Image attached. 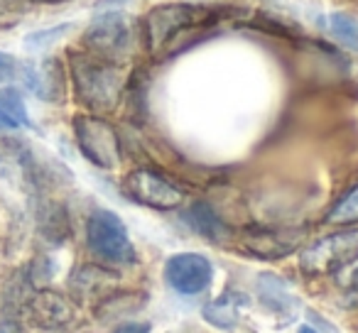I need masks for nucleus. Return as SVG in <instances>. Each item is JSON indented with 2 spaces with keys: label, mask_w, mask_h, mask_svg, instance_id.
Here are the masks:
<instances>
[{
  "label": "nucleus",
  "mask_w": 358,
  "mask_h": 333,
  "mask_svg": "<svg viewBox=\"0 0 358 333\" xmlns=\"http://www.w3.org/2000/svg\"><path fill=\"white\" fill-rule=\"evenodd\" d=\"M69 81L74 96L91 113H110L120 103L125 89L123 64L101 59L91 52L69 54Z\"/></svg>",
  "instance_id": "f257e3e1"
},
{
  "label": "nucleus",
  "mask_w": 358,
  "mask_h": 333,
  "mask_svg": "<svg viewBox=\"0 0 358 333\" xmlns=\"http://www.w3.org/2000/svg\"><path fill=\"white\" fill-rule=\"evenodd\" d=\"M86 248L96 260L110 267H130L138 262V250L115 211L94 209L86 219Z\"/></svg>",
  "instance_id": "f03ea898"
},
{
  "label": "nucleus",
  "mask_w": 358,
  "mask_h": 333,
  "mask_svg": "<svg viewBox=\"0 0 358 333\" xmlns=\"http://www.w3.org/2000/svg\"><path fill=\"white\" fill-rule=\"evenodd\" d=\"M214 20V10L194 3H162V6L150 8L143 20V37L145 45L152 54H159L179 32L201 27Z\"/></svg>",
  "instance_id": "7ed1b4c3"
},
{
  "label": "nucleus",
  "mask_w": 358,
  "mask_h": 333,
  "mask_svg": "<svg viewBox=\"0 0 358 333\" xmlns=\"http://www.w3.org/2000/svg\"><path fill=\"white\" fill-rule=\"evenodd\" d=\"M71 133L81 157L96 170L113 172L123 162V145L120 135L106 118L96 113H79L71 120Z\"/></svg>",
  "instance_id": "20e7f679"
},
{
  "label": "nucleus",
  "mask_w": 358,
  "mask_h": 333,
  "mask_svg": "<svg viewBox=\"0 0 358 333\" xmlns=\"http://www.w3.org/2000/svg\"><path fill=\"white\" fill-rule=\"evenodd\" d=\"M84 50L101 59L123 64L135 50L133 25L123 13L106 10L96 15L84 30Z\"/></svg>",
  "instance_id": "39448f33"
},
{
  "label": "nucleus",
  "mask_w": 358,
  "mask_h": 333,
  "mask_svg": "<svg viewBox=\"0 0 358 333\" xmlns=\"http://www.w3.org/2000/svg\"><path fill=\"white\" fill-rule=\"evenodd\" d=\"M358 260V228H346L314 240L299 255V267L307 274H336Z\"/></svg>",
  "instance_id": "423d86ee"
},
{
  "label": "nucleus",
  "mask_w": 358,
  "mask_h": 333,
  "mask_svg": "<svg viewBox=\"0 0 358 333\" xmlns=\"http://www.w3.org/2000/svg\"><path fill=\"white\" fill-rule=\"evenodd\" d=\"M20 313L32 328L64 331L76 321V302L69 294H62L52 287H40L22 302Z\"/></svg>",
  "instance_id": "0eeeda50"
},
{
  "label": "nucleus",
  "mask_w": 358,
  "mask_h": 333,
  "mask_svg": "<svg viewBox=\"0 0 358 333\" xmlns=\"http://www.w3.org/2000/svg\"><path fill=\"white\" fill-rule=\"evenodd\" d=\"M214 262L204 253H177L164 262V282L179 297H199L214 284Z\"/></svg>",
  "instance_id": "6e6552de"
},
{
  "label": "nucleus",
  "mask_w": 358,
  "mask_h": 333,
  "mask_svg": "<svg viewBox=\"0 0 358 333\" xmlns=\"http://www.w3.org/2000/svg\"><path fill=\"white\" fill-rule=\"evenodd\" d=\"M123 191L140 206L155 211H174L185 204V191L150 170H133L123 179Z\"/></svg>",
  "instance_id": "1a4fd4ad"
},
{
  "label": "nucleus",
  "mask_w": 358,
  "mask_h": 333,
  "mask_svg": "<svg viewBox=\"0 0 358 333\" xmlns=\"http://www.w3.org/2000/svg\"><path fill=\"white\" fill-rule=\"evenodd\" d=\"M17 79L35 98L45 103H64L66 98V69L59 59L47 57L40 61H20Z\"/></svg>",
  "instance_id": "9d476101"
},
{
  "label": "nucleus",
  "mask_w": 358,
  "mask_h": 333,
  "mask_svg": "<svg viewBox=\"0 0 358 333\" xmlns=\"http://www.w3.org/2000/svg\"><path fill=\"white\" fill-rule=\"evenodd\" d=\"M120 277L115 269L106 267V265H79L71 269L66 287H69V297L74 302H103L113 292H118Z\"/></svg>",
  "instance_id": "9b49d317"
},
{
  "label": "nucleus",
  "mask_w": 358,
  "mask_h": 333,
  "mask_svg": "<svg viewBox=\"0 0 358 333\" xmlns=\"http://www.w3.org/2000/svg\"><path fill=\"white\" fill-rule=\"evenodd\" d=\"M255 294H258L260 306L282 323L294 321L299 309H302L299 299L294 297L292 287L285 279H280L278 274H270V272L258 274L255 277Z\"/></svg>",
  "instance_id": "f8f14e48"
},
{
  "label": "nucleus",
  "mask_w": 358,
  "mask_h": 333,
  "mask_svg": "<svg viewBox=\"0 0 358 333\" xmlns=\"http://www.w3.org/2000/svg\"><path fill=\"white\" fill-rule=\"evenodd\" d=\"M35 223H37V230H40L42 240H47V243L55 245V248L64 245L71 235L69 211H66L59 201L47 199V196H37Z\"/></svg>",
  "instance_id": "ddd939ff"
},
{
  "label": "nucleus",
  "mask_w": 358,
  "mask_h": 333,
  "mask_svg": "<svg viewBox=\"0 0 358 333\" xmlns=\"http://www.w3.org/2000/svg\"><path fill=\"white\" fill-rule=\"evenodd\" d=\"M182 221H185L196 235H201V238H206V240H214V243L216 240H224L226 233H229V228H226V223L219 219V214H216L209 204H204V201H196V204L187 206V209L182 211Z\"/></svg>",
  "instance_id": "4468645a"
},
{
  "label": "nucleus",
  "mask_w": 358,
  "mask_h": 333,
  "mask_svg": "<svg viewBox=\"0 0 358 333\" xmlns=\"http://www.w3.org/2000/svg\"><path fill=\"white\" fill-rule=\"evenodd\" d=\"M32 128L30 110L15 86H0V130Z\"/></svg>",
  "instance_id": "2eb2a0df"
},
{
  "label": "nucleus",
  "mask_w": 358,
  "mask_h": 333,
  "mask_svg": "<svg viewBox=\"0 0 358 333\" xmlns=\"http://www.w3.org/2000/svg\"><path fill=\"white\" fill-rule=\"evenodd\" d=\"M201 318H204L206 323H211L214 328L231 331V328H236L241 321V297L234 292H226V294H221V297L211 299V302L201 309Z\"/></svg>",
  "instance_id": "dca6fc26"
},
{
  "label": "nucleus",
  "mask_w": 358,
  "mask_h": 333,
  "mask_svg": "<svg viewBox=\"0 0 358 333\" xmlns=\"http://www.w3.org/2000/svg\"><path fill=\"white\" fill-rule=\"evenodd\" d=\"M294 245H297V238H292V235L287 238L285 233H275V230H263V233H255L245 240V248H248L250 253L258 255V258H268V260L292 253Z\"/></svg>",
  "instance_id": "f3484780"
},
{
  "label": "nucleus",
  "mask_w": 358,
  "mask_h": 333,
  "mask_svg": "<svg viewBox=\"0 0 358 333\" xmlns=\"http://www.w3.org/2000/svg\"><path fill=\"white\" fill-rule=\"evenodd\" d=\"M74 30L71 22H62V25H55V27H47V30H35L25 37V50L32 52V54H40V52H47L52 45L64 40L69 32Z\"/></svg>",
  "instance_id": "a211bd4d"
},
{
  "label": "nucleus",
  "mask_w": 358,
  "mask_h": 333,
  "mask_svg": "<svg viewBox=\"0 0 358 333\" xmlns=\"http://www.w3.org/2000/svg\"><path fill=\"white\" fill-rule=\"evenodd\" d=\"M327 221L329 223H336V225L358 223V184L351 186V189L331 206V211L327 214Z\"/></svg>",
  "instance_id": "6ab92c4d"
},
{
  "label": "nucleus",
  "mask_w": 358,
  "mask_h": 333,
  "mask_svg": "<svg viewBox=\"0 0 358 333\" xmlns=\"http://www.w3.org/2000/svg\"><path fill=\"white\" fill-rule=\"evenodd\" d=\"M329 30L346 47L358 50V17L348 15V13H331L329 15Z\"/></svg>",
  "instance_id": "aec40b11"
},
{
  "label": "nucleus",
  "mask_w": 358,
  "mask_h": 333,
  "mask_svg": "<svg viewBox=\"0 0 358 333\" xmlns=\"http://www.w3.org/2000/svg\"><path fill=\"white\" fill-rule=\"evenodd\" d=\"M17 64H20V61H17L15 57L0 50V86H8L10 81L17 79Z\"/></svg>",
  "instance_id": "412c9836"
},
{
  "label": "nucleus",
  "mask_w": 358,
  "mask_h": 333,
  "mask_svg": "<svg viewBox=\"0 0 358 333\" xmlns=\"http://www.w3.org/2000/svg\"><path fill=\"white\" fill-rule=\"evenodd\" d=\"M343 302H346L348 306H358V269H353L351 277H348L346 294H343Z\"/></svg>",
  "instance_id": "4be33fe9"
},
{
  "label": "nucleus",
  "mask_w": 358,
  "mask_h": 333,
  "mask_svg": "<svg viewBox=\"0 0 358 333\" xmlns=\"http://www.w3.org/2000/svg\"><path fill=\"white\" fill-rule=\"evenodd\" d=\"M150 328L152 326L148 321H123L113 328V333H150Z\"/></svg>",
  "instance_id": "5701e85b"
},
{
  "label": "nucleus",
  "mask_w": 358,
  "mask_h": 333,
  "mask_svg": "<svg viewBox=\"0 0 358 333\" xmlns=\"http://www.w3.org/2000/svg\"><path fill=\"white\" fill-rule=\"evenodd\" d=\"M20 0H0V22H8L17 15Z\"/></svg>",
  "instance_id": "b1692460"
},
{
  "label": "nucleus",
  "mask_w": 358,
  "mask_h": 333,
  "mask_svg": "<svg viewBox=\"0 0 358 333\" xmlns=\"http://www.w3.org/2000/svg\"><path fill=\"white\" fill-rule=\"evenodd\" d=\"M27 3H37V6H59V3H69V0H27Z\"/></svg>",
  "instance_id": "393cba45"
},
{
  "label": "nucleus",
  "mask_w": 358,
  "mask_h": 333,
  "mask_svg": "<svg viewBox=\"0 0 358 333\" xmlns=\"http://www.w3.org/2000/svg\"><path fill=\"white\" fill-rule=\"evenodd\" d=\"M297 333H319V331H317L314 326H307V323H304V326H299V328H297Z\"/></svg>",
  "instance_id": "a878e982"
},
{
  "label": "nucleus",
  "mask_w": 358,
  "mask_h": 333,
  "mask_svg": "<svg viewBox=\"0 0 358 333\" xmlns=\"http://www.w3.org/2000/svg\"><path fill=\"white\" fill-rule=\"evenodd\" d=\"M0 162H3V157H0Z\"/></svg>",
  "instance_id": "bb28decb"
}]
</instances>
